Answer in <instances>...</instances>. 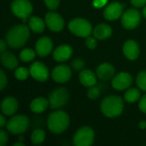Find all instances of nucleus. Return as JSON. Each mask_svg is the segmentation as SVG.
<instances>
[{
  "instance_id": "8",
  "label": "nucleus",
  "mask_w": 146,
  "mask_h": 146,
  "mask_svg": "<svg viewBox=\"0 0 146 146\" xmlns=\"http://www.w3.org/2000/svg\"><path fill=\"white\" fill-rule=\"evenodd\" d=\"M69 98L68 92L64 87H59L52 91L49 95V104L51 109H58L66 105Z\"/></svg>"
},
{
  "instance_id": "21",
  "label": "nucleus",
  "mask_w": 146,
  "mask_h": 146,
  "mask_svg": "<svg viewBox=\"0 0 146 146\" xmlns=\"http://www.w3.org/2000/svg\"><path fill=\"white\" fill-rule=\"evenodd\" d=\"M93 33V36L98 38V39H106L108 38H110L112 34V29L111 27L108 25V24H104V23H101L98 24L92 31Z\"/></svg>"
},
{
  "instance_id": "38",
  "label": "nucleus",
  "mask_w": 146,
  "mask_h": 146,
  "mask_svg": "<svg viewBox=\"0 0 146 146\" xmlns=\"http://www.w3.org/2000/svg\"><path fill=\"white\" fill-rule=\"evenodd\" d=\"M107 1L108 0H94V6L100 8V7L104 6L107 3Z\"/></svg>"
},
{
  "instance_id": "23",
  "label": "nucleus",
  "mask_w": 146,
  "mask_h": 146,
  "mask_svg": "<svg viewBox=\"0 0 146 146\" xmlns=\"http://www.w3.org/2000/svg\"><path fill=\"white\" fill-rule=\"evenodd\" d=\"M48 100L45 98H37L33 99L30 104V109L33 113H43L48 107Z\"/></svg>"
},
{
  "instance_id": "5",
  "label": "nucleus",
  "mask_w": 146,
  "mask_h": 146,
  "mask_svg": "<svg viewBox=\"0 0 146 146\" xmlns=\"http://www.w3.org/2000/svg\"><path fill=\"white\" fill-rule=\"evenodd\" d=\"M95 133L92 127H82L74 134L73 143L75 146H91L93 144Z\"/></svg>"
},
{
  "instance_id": "18",
  "label": "nucleus",
  "mask_w": 146,
  "mask_h": 146,
  "mask_svg": "<svg viewBox=\"0 0 146 146\" xmlns=\"http://www.w3.org/2000/svg\"><path fill=\"white\" fill-rule=\"evenodd\" d=\"M98 78L102 80H108L113 78L115 74V68L112 64L109 62H104L98 65L96 70Z\"/></svg>"
},
{
  "instance_id": "17",
  "label": "nucleus",
  "mask_w": 146,
  "mask_h": 146,
  "mask_svg": "<svg viewBox=\"0 0 146 146\" xmlns=\"http://www.w3.org/2000/svg\"><path fill=\"white\" fill-rule=\"evenodd\" d=\"M123 53L129 60H136L139 55V46L133 39L127 40L123 46Z\"/></svg>"
},
{
  "instance_id": "12",
  "label": "nucleus",
  "mask_w": 146,
  "mask_h": 146,
  "mask_svg": "<svg viewBox=\"0 0 146 146\" xmlns=\"http://www.w3.org/2000/svg\"><path fill=\"white\" fill-rule=\"evenodd\" d=\"M51 76L53 80L57 83H66L70 80L72 76V71L68 66L61 64L53 68Z\"/></svg>"
},
{
  "instance_id": "22",
  "label": "nucleus",
  "mask_w": 146,
  "mask_h": 146,
  "mask_svg": "<svg viewBox=\"0 0 146 146\" xmlns=\"http://www.w3.org/2000/svg\"><path fill=\"white\" fill-rule=\"evenodd\" d=\"M1 62L3 67L8 69H15L18 66V60L14 54L9 51H4L1 53Z\"/></svg>"
},
{
  "instance_id": "6",
  "label": "nucleus",
  "mask_w": 146,
  "mask_h": 146,
  "mask_svg": "<svg viewBox=\"0 0 146 146\" xmlns=\"http://www.w3.org/2000/svg\"><path fill=\"white\" fill-rule=\"evenodd\" d=\"M29 126V119L24 115L13 116L7 122V130L12 134L23 133Z\"/></svg>"
},
{
  "instance_id": "24",
  "label": "nucleus",
  "mask_w": 146,
  "mask_h": 146,
  "mask_svg": "<svg viewBox=\"0 0 146 146\" xmlns=\"http://www.w3.org/2000/svg\"><path fill=\"white\" fill-rule=\"evenodd\" d=\"M28 26L33 32L36 33H40L44 30L45 23L41 18L38 16H31L28 21Z\"/></svg>"
},
{
  "instance_id": "16",
  "label": "nucleus",
  "mask_w": 146,
  "mask_h": 146,
  "mask_svg": "<svg viewBox=\"0 0 146 146\" xmlns=\"http://www.w3.org/2000/svg\"><path fill=\"white\" fill-rule=\"evenodd\" d=\"M73 54V49L68 44H62L58 46L53 52V58L56 62H62L68 60Z\"/></svg>"
},
{
  "instance_id": "29",
  "label": "nucleus",
  "mask_w": 146,
  "mask_h": 146,
  "mask_svg": "<svg viewBox=\"0 0 146 146\" xmlns=\"http://www.w3.org/2000/svg\"><path fill=\"white\" fill-rule=\"evenodd\" d=\"M137 85L139 87V89H141L142 91L146 92V71H141L138 76H137V80H136Z\"/></svg>"
},
{
  "instance_id": "43",
  "label": "nucleus",
  "mask_w": 146,
  "mask_h": 146,
  "mask_svg": "<svg viewBox=\"0 0 146 146\" xmlns=\"http://www.w3.org/2000/svg\"><path fill=\"white\" fill-rule=\"evenodd\" d=\"M143 15H144L145 18H146V6L144 7V9H143Z\"/></svg>"
},
{
  "instance_id": "34",
  "label": "nucleus",
  "mask_w": 146,
  "mask_h": 146,
  "mask_svg": "<svg viewBox=\"0 0 146 146\" xmlns=\"http://www.w3.org/2000/svg\"><path fill=\"white\" fill-rule=\"evenodd\" d=\"M7 82H8L7 77H6L3 70L1 69L0 70V90L1 91H3L5 88V86H7Z\"/></svg>"
},
{
  "instance_id": "32",
  "label": "nucleus",
  "mask_w": 146,
  "mask_h": 146,
  "mask_svg": "<svg viewBox=\"0 0 146 146\" xmlns=\"http://www.w3.org/2000/svg\"><path fill=\"white\" fill-rule=\"evenodd\" d=\"M44 3H45L46 7L49 9L54 10V9H56L58 7L60 0H44Z\"/></svg>"
},
{
  "instance_id": "20",
  "label": "nucleus",
  "mask_w": 146,
  "mask_h": 146,
  "mask_svg": "<svg viewBox=\"0 0 146 146\" xmlns=\"http://www.w3.org/2000/svg\"><path fill=\"white\" fill-rule=\"evenodd\" d=\"M79 79L80 83L86 87L93 86L97 84L96 74L90 69H84L80 73Z\"/></svg>"
},
{
  "instance_id": "3",
  "label": "nucleus",
  "mask_w": 146,
  "mask_h": 146,
  "mask_svg": "<svg viewBox=\"0 0 146 146\" xmlns=\"http://www.w3.org/2000/svg\"><path fill=\"white\" fill-rule=\"evenodd\" d=\"M47 125L49 130L55 134L63 133L69 126L68 115L62 110H57L50 114L47 119Z\"/></svg>"
},
{
  "instance_id": "11",
  "label": "nucleus",
  "mask_w": 146,
  "mask_h": 146,
  "mask_svg": "<svg viewBox=\"0 0 146 146\" xmlns=\"http://www.w3.org/2000/svg\"><path fill=\"white\" fill-rule=\"evenodd\" d=\"M45 23L49 29L52 32H60L64 27L63 18L56 12H48L45 15Z\"/></svg>"
},
{
  "instance_id": "40",
  "label": "nucleus",
  "mask_w": 146,
  "mask_h": 146,
  "mask_svg": "<svg viewBox=\"0 0 146 146\" xmlns=\"http://www.w3.org/2000/svg\"><path fill=\"white\" fill-rule=\"evenodd\" d=\"M6 125H7V121H6L5 117H4V115H3H3H0V127H5Z\"/></svg>"
},
{
  "instance_id": "33",
  "label": "nucleus",
  "mask_w": 146,
  "mask_h": 146,
  "mask_svg": "<svg viewBox=\"0 0 146 146\" xmlns=\"http://www.w3.org/2000/svg\"><path fill=\"white\" fill-rule=\"evenodd\" d=\"M86 46L91 49V50H93L96 48L97 46V40H96V38L95 37H90L88 36L86 38Z\"/></svg>"
},
{
  "instance_id": "2",
  "label": "nucleus",
  "mask_w": 146,
  "mask_h": 146,
  "mask_svg": "<svg viewBox=\"0 0 146 146\" xmlns=\"http://www.w3.org/2000/svg\"><path fill=\"white\" fill-rule=\"evenodd\" d=\"M102 113L110 118H115L119 116L124 109V103L119 96H109L106 97L101 103Z\"/></svg>"
},
{
  "instance_id": "39",
  "label": "nucleus",
  "mask_w": 146,
  "mask_h": 146,
  "mask_svg": "<svg viewBox=\"0 0 146 146\" xmlns=\"http://www.w3.org/2000/svg\"><path fill=\"white\" fill-rule=\"evenodd\" d=\"M6 46H7V42H5L3 39H2L0 41V51H1V53L5 51Z\"/></svg>"
},
{
  "instance_id": "44",
  "label": "nucleus",
  "mask_w": 146,
  "mask_h": 146,
  "mask_svg": "<svg viewBox=\"0 0 146 146\" xmlns=\"http://www.w3.org/2000/svg\"><path fill=\"white\" fill-rule=\"evenodd\" d=\"M19 140H20V141H22V140H23V137H22V136H21V137L19 138Z\"/></svg>"
},
{
  "instance_id": "14",
  "label": "nucleus",
  "mask_w": 146,
  "mask_h": 146,
  "mask_svg": "<svg viewBox=\"0 0 146 146\" xmlns=\"http://www.w3.org/2000/svg\"><path fill=\"white\" fill-rule=\"evenodd\" d=\"M123 6L119 2H113L110 3L104 10V16L108 21H115L122 15Z\"/></svg>"
},
{
  "instance_id": "27",
  "label": "nucleus",
  "mask_w": 146,
  "mask_h": 146,
  "mask_svg": "<svg viewBox=\"0 0 146 146\" xmlns=\"http://www.w3.org/2000/svg\"><path fill=\"white\" fill-rule=\"evenodd\" d=\"M35 56H36V53H35V51L33 49L27 48V49H24V50H22L21 51V53H20V59L22 62H28L33 61L34 59Z\"/></svg>"
},
{
  "instance_id": "25",
  "label": "nucleus",
  "mask_w": 146,
  "mask_h": 146,
  "mask_svg": "<svg viewBox=\"0 0 146 146\" xmlns=\"http://www.w3.org/2000/svg\"><path fill=\"white\" fill-rule=\"evenodd\" d=\"M124 98L127 103H135L140 98V92L136 88H130L125 92Z\"/></svg>"
},
{
  "instance_id": "15",
  "label": "nucleus",
  "mask_w": 146,
  "mask_h": 146,
  "mask_svg": "<svg viewBox=\"0 0 146 146\" xmlns=\"http://www.w3.org/2000/svg\"><path fill=\"white\" fill-rule=\"evenodd\" d=\"M53 49V42L48 37H42L40 38L35 45L36 53L39 56H46L49 55Z\"/></svg>"
},
{
  "instance_id": "1",
  "label": "nucleus",
  "mask_w": 146,
  "mask_h": 146,
  "mask_svg": "<svg viewBox=\"0 0 146 146\" xmlns=\"http://www.w3.org/2000/svg\"><path fill=\"white\" fill-rule=\"evenodd\" d=\"M30 32L27 26L24 24L17 25L10 28L6 34V42L9 47L19 49L22 47L29 38Z\"/></svg>"
},
{
  "instance_id": "26",
  "label": "nucleus",
  "mask_w": 146,
  "mask_h": 146,
  "mask_svg": "<svg viewBox=\"0 0 146 146\" xmlns=\"http://www.w3.org/2000/svg\"><path fill=\"white\" fill-rule=\"evenodd\" d=\"M32 143L34 145H39L45 139V133L42 129H36L33 132L31 136Z\"/></svg>"
},
{
  "instance_id": "37",
  "label": "nucleus",
  "mask_w": 146,
  "mask_h": 146,
  "mask_svg": "<svg viewBox=\"0 0 146 146\" xmlns=\"http://www.w3.org/2000/svg\"><path fill=\"white\" fill-rule=\"evenodd\" d=\"M130 1H131V3L137 8L143 7L146 4V0H130Z\"/></svg>"
},
{
  "instance_id": "10",
  "label": "nucleus",
  "mask_w": 146,
  "mask_h": 146,
  "mask_svg": "<svg viewBox=\"0 0 146 146\" xmlns=\"http://www.w3.org/2000/svg\"><path fill=\"white\" fill-rule=\"evenodd\" d=\"M29 72L32 77L39 82H44L49 78L48 68L43 62H35L31 64Z\"/></svg>"
},
{
  "instance_id": "9",
  "label": "nucleus",
  "mask_w": 146,
  "mask_h": 146,
  "mask_svg": "<svg viewBox=\"0 0 146 146\" xmlns=\"http://www.w3.org/2000/svg\"><path fill=\"white\" fill-rule=\"evenodd\" d=\"M141 15L138 9H128L121 15V24L128 30L134 29L140 23Z\"/></svg>"
},
{
  "instance_id": "28",
  "label": "nucleus",
  "mask_w": 146,
  "mask_h": 146,
  "mask_svg": "<svg viewBox=\"0 0 146 146\" xmlns=\"http://www.w3.org/2000/svg\"><path fill=\"white\" fill-rule=\"evenodd\" d=\"M29 74H30V72H29V70H27V68L21 67V68H18L15 71V77L18 80H25L28 77Z\"/></svg>"
},
{
  "instance_id": "13",
  "label": "nucleus",
  "mask_w": 146,
  "mask_h": 146,
  "mask_svg": "<svg viewBox=\"0 0 146 146\" xmlns=\"http://www.w3.org/2000/svg\"><path fill=\"white\" fill-rule=\"evenodd\" d=\"M133 83V78L130 74L127 72H121L116 74L112 80V86L114 89L122 91L130 87Z\"/></svg>"
},
{
  "instance_id": "19",
  "label": "nucleus",
  "mask_w": 146,
  "mask_h": 146,
  "mask_svg": "<svg viewBox=\"0 0 146 146\" xmlns=\"http://www.w3.org/2000/svg\"><path fill=\"white\" fill-rule=\"evenodd\" d=\"M18 110V102L14 97L5 98L1 104V110L4 115H12Z\"/></svg>"
},
{
  "instance_id": "41",
  "label": "nucleus",
  "mask_w": 146,
  "mask_h": 146,
  "mask_svg": "<svg viewBox=\"0 0 146 146\" xmlns=\"http://www.w3.org/2000/svg\"><path fill=\"white\" fill-rule=\"evenodd\" d=\"M139 127L140 129H145V128H146V121H140L139 124Z\"/></svg>"
},
{
  "instance_id": "36",
  "label": "nucleus",
  "mask_w": 146,
  "mask_h": 146,
  "mask_svg": "<svg viewBox=\"0 0 146 146\" xmlns=\"http://www.w3.org/2000/svg\"><path fill=\"white\" fill-rule=\"evenodd\" d=\"M139 108L142 112L146 113V94H145L140 98V101H139Z\"/></svg>"
},
{
  "instance_id": "30",
  "label": "nucleus",
  "mask_w": 146,
  "mask_h": 146,
  "mask_svg": "<svg viewBox=\"0 0 146 146\" xmlns=\"http://www.w3.org/2000/svg\"><path fill=\"white\" fill-rule=\"evenodd\" d=\"M100 95V89L95 86L89 87V90L87 92V97L91 99H97Z\"/></svg>"
},
{
  "instance_id": "4",
  "label": "nucleus",
  "mask_w": 146,
  "mask_h": 146,
  "mask_svg": "<svg viewBox=\"0 0 146 146\" xmlns=\"http://www.w3.org/2000/svg\"><path fill=\"white\" fill-rule=\"evenodd\" d=\"M68 28L73 34L82 38H87L92 33L91 23L87 20L82 18L73 19L68 23Z\"/></svg>"
},
{
  "instance_id": "31",
  "label": "nucleus",
  "mask_w": 146,
  "mask_h": 146,
  "mask_svg": "<svg viewBox=\"0 0 146 146\" xmlns=\"http://www.w3.org/2000/svg\"><path fill=\"white\" fill-rule=\"evenodd\" d=\"M86 63L85 62L80 58H76L72 62V67L75 71H80L84 68Z\"/></svg>"
},
{
  "instance_id": "7",
  "label": "nucleus",
  "mask_w": 146,
  "mask_h": 146,
  "mask_svg": "<svg viewBox=\"0 0 146 146\" xmlns=\"http://www.w3.org/2000/svg\"><path fill=\"white\" fill-rule=\"evenodd\" d=\"M11 10L15 16L26 21L33 12V5L29 0H14L11 3Z\"/></svg>"
},
{
  "instance_id": "42",
  "label": "nucleus",
  "mask_w": 146,
  "mask_h": 146,
  "mask_svg": "<svg viewBox=\"0 0 146 146\" xmlns=\"http://www.w3.org/2000/svg\"><path fill=\"white\" fill-rule=\"evenodd\" d=\"M14 145L15 146H24V144H23V143H21V142L20 141L19 143H16V144H15Z\"/></svg>"
},
{
  "instance_id": "35",
  "label": "nucleus",
  "mask_w": 146,
  "mask_h": 146,
  "mask_svg": "<svg viewBox=\"0 0 146 146\" xmlns=\"http://www.w3.org/2000/svg\"><path fill=\"white\" fill-rule=\"evenodd\" d=\"M8 142V133L4 130H0V145L4 146Z\"/></svg>"
}]
</instances>
